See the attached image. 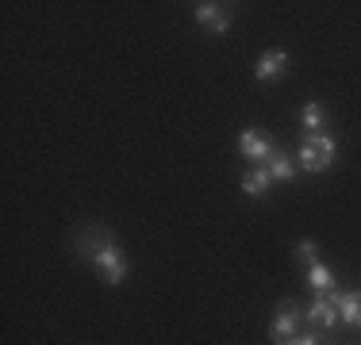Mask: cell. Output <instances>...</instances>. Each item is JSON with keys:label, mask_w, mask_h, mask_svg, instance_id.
<instances>
[{"label": "cell", "mask_w": 361, "mask_h": 345, "mask_svg": "<svg viewBox=\"0 0 361 345\" xmlns=\"http://www.w3.org/2000/svg\"><path fill=\"white\" fill-rule=\"evenodd\" d=\"M81 253L89 257V265L100 272V280L111 284V288H119V284L127 280V257L123 249L111 242V234L104 227H89L81 234Z\"/></svg>", "instance_id": "cell-1"}, {"label": "cell", "mask_w": 361, "mask_h": 345, "mask_svg": "<svg viewBox=\"0 0 361 345\" xmlns=\"http://www.w3.org/2000/svg\"><path fill=\"white\" fill-rule=\"evenodd\" d=\"M338 158V142L331 134H307L300 146V169L304 172H323L331 169V161Z\"/></svg>", "instance_id": "cell-2"}, {"label": "cell", "mask_w": 361, "mask_h": 345, "mask_svg": "<svg viewBox=\"0 0 361 345\" xmlns=\"http://www.w3.org/2000/svg\"><path fill=\"white\" fill-rule=\"evenodd\" d=\"M300 307L292 303V299H285V303H277V318H273V330H269V338L273 341H288V338H296V326H300Z\"/></svg>", "instance_id": "cell-3"}, {"label": "cell", "mask_w": 361, "mask_h": 345, "mask_svg": "<svg viewBox=\"0 0 361 345\" xmlns=\"http://www.w3.org/2000/svg\"><path fill=\"white\" fill-rule=\"evenodd\" d=\"M273 150H277V146L257 131V127H246V131L238 134V153H243L246 161H269Z\"/></svg>", "instance_id": "cell-4"}, {"label": "cell", "mask_w": 361, "mask_h": 345, "mask_svg": "<svg viewBox=\"0 0 361 345\" xmlns=\"http://www.w3.org/2000/svg\"><path fill=\"white\" fill-rule=\"evenodd\" d=\"M285 69H288V54H285V50H265V54L257 58V65H254V77L262 84H273V81L285 77Z\"/></svg>", "instance_id": "cell-5"}, {"label": "cell", "mask_w": 361, "mask_h": 345, "mask_svg": "<svg viewBox=\"0 0 361 345\" xmlns=\"http://www.w3.org/2000/svg\"><path fill=\"white\" fill-rule=\"evenodd\" d=\"M304 318H307L312 326H319V330H334V326L342 322V318H338V307L331 303V296H315V303L307 307Z\"/></svg>", "instance_id": "cell-6"}, {"label": "cell", "mask_w": 361, "mask_h": 345, "mask_svg": "<svg viewBox=\"0 0 361 345\" xmlns=\"http://www.w3.org/2000/svg\"><path fill=\"white\" fill-rule=\"evenodd\" d=\"M196 23L208 31L223 34L231 27V12H223V4H212V0H204V4H196Z\"/></svg>", "instance_id": "cell-7"}, {"label": "cell", "mask_w": 361, "mask_h": 345, "mask_svg": "<svg viewBox=\"0 0 361 345\" xmlns=\"http://www.w3.org/2000/svg\"><path fill=\"white\" fill-rule=\"evenodd\" d=\"M331 303L338 307L342 322L361 326V291H331Z\"/></svg>", "instance_id": "cell-8"}, {"label": "cell", "mask_w": 361, "mask_h": 345, "mask_svg": "<svg viewBox=\"0 0 361 345\" xmlns=\"http://www.w3.org/2000/svg\"><path fill=\"white\" fill-rule=\"evenodd\" d=\"M307 284H312L315 296H326V291H334V272L315 261V265H307Z\"/></svg>", "instance_id": "cell-9"}, {"label": "cell", "mask_w": 361, "mask_h": 345, "mask_svg": "<svg viewBox=\"0 0 361 345\" xmlns=\"http://www.w3.org/2000/svg\"><path fill=\"white\" fill-rule=\"evenodd\" d=\"M265 169H269L273 180H292V177H296V161H292L288 153H281V150L269 153V165H265Z\"/></svg>", "instance_id": "cell-10"}, {"label": "cell", "mask_w": 361, "mask_h": 345, "mask_svg": "<svg viewBox=\"0 0 361 345\" xmlns=\"http://www.w3.org/2000/svg\"><path fill=\"white\" fill-rule=\"evenodd\" d=\"M269 169H250V172H246V177H243V192L246 196H254V200H257V196H265V188H269Z\"/></svg>", "instance_id": "cell-11"}, {"label": "cell", "mask_w": 361, "mask_h": 345, "mask_svg": "<svg viewBox=\"0 0 361 345\" xmlns=\"http://www.w3.org/2000/svg\"><path fill=\"white\" fill-rule=\"evenodd\" d=\"M300 123H304V131H323V108L315 100H307L304 108H300Z\"/></svg>", "instance_id": "cell-12"}, {"label": "cell", "mask_w": 361, "mask_h": 345, "mask_svg": "<svg viewBox=\"0 0 361 345\" xmlns=\"http://www.w3.org/2000/svg\"><path fill=\"white\" fill-rule=\"evenodd\" d=\"M296 257H300V261H304V265H315V261H319V246H315L312 238L296 242Z\"/></svg>", "instance_id": "cell-13"}, {"label": "cell", "mask_w": 361, "mask_h": 345, "mask_svg": "<svg viewBox=\"0 0 361 345\" xmlns=\"http://www.w3.org/2000/svg\"><path fill=\"white\" fill-rule=\"evenodd\" d=\"M281 345H319V341H315V334H296V338H288Z\"/></svg>", "instance_id": "cell-14"}]
</instances>
